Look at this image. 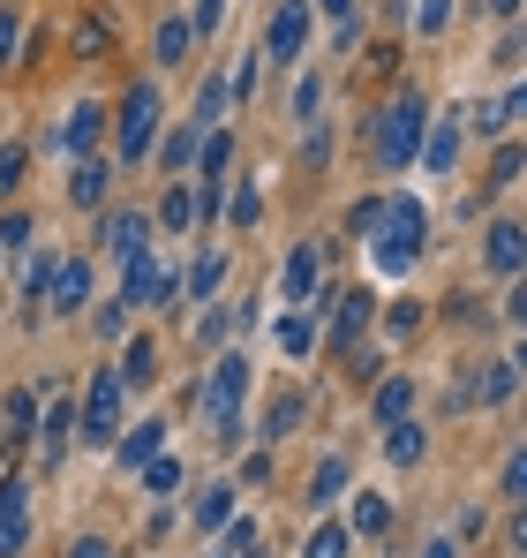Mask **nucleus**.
Here are the masks:
<instances>
[{
	"mask_svg": "<svg viewBox=\"0 0 527 558\" xmlns=\"http://www.w3.org/2000/svg\"><path fill=\"white\" fill-rule=\"evenodd\" d=\"M196 144H204V121H174V136L159 144V167H167V182H174L181 167L196 159Z\"/></svg>",
	"mask_w": 527,
	"mask_h": 558,
	"instance_id": "obj_14",
	"label": "nucleus"
},
{
	"mask_svg": "<svg viewBox=\"0 0 527 558\" xmlns=\"http://www.w3.org/2000/svg\"><path fill=\"white\" fill-rule=\"evenodd\" d=\"M106 182H113V174H106L98 159H84V167H76V182H69V196H76V204H106Z\"/></svg>",
	"mask_w": 527,
	"mask_h": 558,
	"instance_id": "obj_23",
	"label": "nucleus"
},
{
	"mask_svg": "<svg viewBox=\"0 0 527 558\" xmlns=\"http://www.w3.org/2000/svg\"><path fill=\"white\" fill-rule=\"evenodd\" d=\"M219 15H226V0H196V23L188 31H219Z\"/></svg>",
	"mask_w": 527,
	"mask_h": 558,
	"instance_id": "obj_42",
	"label": "nucleus"
},
{
	"mask_svg": "<svg viewBox=\"0 0 527 558\" xmlns=\"http://www.w3.org/2000/svg\"><path fill=\"white\" fill-rule=\"evenodd\" d=\"M369 317H377V294H369V287H347V294H332V348H340V355L354 348V332H361Z\"/></svg>",
	"mask_w": 527,
	"mask_h": 558,
	"instance_id": "obj_7",
	"label": "nucleus"
},
{
	"mask_svg": "<svg viewBox=\"0 0 527 558\" xmlns=\"http://www.w3.org/2000/svg\"><path fill=\"white\" fill-rule=\"evenodd\" d=\"M159 377V348L151 340H128V355H121V385H151Z\"/></svg>",
	"mask_w": 527,
	"mask_h": 558,
	"instance_id": "obj_17",
	"label": "nucleus"
},
{
	"mask_svg": "<svg viewBox=\"0 0 527 558\" xmlns=\"http://www.w3.org/2000/svg\"><path fill=\"white\" fill-rule=\"evenodd\" d=\"M76 53H84V61H98V53H106V15H90L84 31H76Z\"/></svg>",
	"mask_w": 527,
	"mask_h": 558,
	"instance_id": "obj_34",
	"label": "nucleus"
},
{
	"mask_svg": "<svg viewBox=\"0 0 527 558\" xmlns=\"http://www.w3.org/2000/svg\"><path fill=\"white\" fill-rule=\"evenodd\" d=\"M407 408H415V385H407V377H384V385H377V423H400Z\"/></svg>",
	"mask_w": 527,
	"mask_h": 558,
	"instance_id": "obj_18",
	"label": "nucleus"
},
{
	"mask_svg": "<svg viewBox=\"0 0 527 558\" xmlns=\"http://www.w3.org/2000/svg\"><path fill=\"white\" fill-rule=\"evenodd\" d=\"M392 461H400V468L422 461V430H392Z\"/></svg>",
	"mask_w": 527,
	"mask_h": 558,
	"instance_id": "obj_38",
	"label": "nucleus"
},
{
	"mask_svg": "<svg viewBox=\"0 0 527 558\" xmlns=\"http://www.w3.org/2000/svg\"><path fill=\"white\" fill-rule=\"evenodd\" d=\"M69 558H113V551H106L98 536H84V544H76V551H69Z\"/></svg>",
	"mask_w": 527,
	"mask_h": 558,
	"instance_id": "obj_45",
	"label": "nucleus"
},
{
	"mask_svg": "<svg viewBox=\"0 0 527 558\" xmlns=\"http://www.w3.org/2000/svg\"><path fill=\"white\" fill-rule=\"evenodd\" d=\"M159 446H167V423H136V430L113 446V461H121V468H144L151 453H159Z\"/></svg>",
	"mask_w": 527,
	"mask_h": 558,
	"instance_id": "obj_16",
	"label": "nucleus"
},
{
	"mask_svg": "<svg viewBox=\"0 0 527 558\" xmlns=\"http://www.w3.org/2000/svg\"><path fill=\"white\" fill-rule=\"evenodd\" d=\"M422 129H430V106L407 92L384 121H377V159H384V167H407V159L422 151Z\"/></svg>",
	"mask_w": 527,
	"mask_h": 558,
	"instance_id": "obj_3",
	"label": "nucleus"
},
{
	"mask_svg": "<svg viewBox=\"0 0 527 558\" xmlns=\"http://www.w3.org/2000/svg\"><path fill=\"white\" fill-rule=\"evenodd\" d=\"M144 234H151V219H144V211H113V219H106V250H113L121 265H128V257H144Z\"/></svg>",
	"mask_w": 527,
	"mask_h": 558,
	"instance_id": "obj_9",
	"label": "nucleus"
},
{
	"mask_svg": "<svg viewBox=\"0 0 527 558\" xmlns=\"http://www.w3.org/2000/svg\"><path fill=\"white\" fill-rule=\"evenodd\" d=\"M513 385H520V363H490V371H482V385H475V400H482V408H498Z\"/></svg>",
	"mask_w": 527,
	"mask_h": 558,
	"instance_id": "obj_20",
	"label": "nucleus"
},
{
	"mask_svg": "<svg viewBox=\"0 0 527 558\" xmlns=\"http://www.w3.org/2000/svg\"><path fill=\"white\" fill-rule=\"evenodd\" d=\"M513 182H520V151L505 144V151H498V174H490V189H513Z\"/></svg>",
	"mask_w": 527,
	"mask_h": 558,
	"instance_id": "obj_39",
	"label": "nucleus"
},
{
	"mask_svg": "<svg viewBox=\"0 0 527 558\" xmlns=\"http://www.w3.org/2000/svg\"><path fill=\"white\" fill-rule=\"evenodd\" d=\"M422 167H430V174H452V167H459V121L422 129Z\"/></svg>",
	"mask_w": 527,
	"mask_h": 558,
	"instance_id": "obj_11",
	"label": "nucleus"
},
{
	"mask_svg": "<svg viewBox=\"0 0 527 558\" xmlns=\"http://www.w3.org/2000/svg\"><path fill=\"white\" fill-rule=\"evenodd\" d=\"M422 558H452V544H430V551H422Z\"/></svg>",
	"mask_w": 527,
	"mask_h": 558,
	"instance_id": "obj_48",
	"label": "nucleus"
},
{
	"mask_svg": "<svg viewBox=\"0 0 527 558\" xmlns=\"http://www.w3.org/2000/svg\"><path fill=\"white\" fill-rule=\"evenodd\" d=\"M279 294H286L294 310L317 294V242H294V257H286V272H279Z\"/></svg>",
	"mask_w": 527,
	"mask_h": 558,
	"instance_id": "obj_8",
	"label": "nucleus"
},
{
	"mask_svg": "<svg viewBox=\"0 0 527 558\" xmlns=\"http://www.w3.org/2000/svg\"><path fill=\"white\" fill-rule=\"evenodd\" d=\"M354 529H361V536H384V529H392V506H384V498H354Z\"/></svg>",
	"mask_w": 527,
	"mask_h": 558,
	"instance_id": "obj_24",
	"label": "nucleus"
},
{
	"mask_svg": "<svg viewBox=\"0 0 527 558\" xmlns=\"http://www.w3.org/2000/svg\"><path fill=\"white\" fill-rule=\"evenodd\" d=\"M30 423H38V392H8V423H0V430H8V446H23V438H30Z\"/></svg>",
	"mask_w": 527,
	"mask_h": 558,
	"instance_id": "obj_19",
	"label": "nucleus"
},
{
	"mask_svg": "<svg viewBox=\"0 0 527 558\" xmlns=\"http://www.w3.org/2000/svg\"><path fill=\"white\" fill-rule=\"evenodd\" d=\"M15 46H23V23H15V8H0V69L15 61Z\"/></svg>",
	"mask_w": 527,
	"mask_h": 558,
	"instance_id": "obj_36",
	"label": "nucleus"
},
{
	"mask_svg": "<svg viewBox=\"0 0 527 558\" xmlns=\"http://www.w3.org/2000/svg\"><path fill=\"white\" fill-rule=\"evenodd\" d=\"M151 136H159V92H151V84H136V92L121 98V159H144V151H151Z\"/></svg>",
	"mask_w": 527,
	"mask_h": 558,
	"instance_id": "obj_5",
	"label": "nucleus"
},
{
	"mask_svg": "<svg viewBox=\"0 0 527 558\" xmlns=\"http://www.w3.org/2000/svg\"><path fill=\"white\" fill-rule=\"evenodd\" d=\"M188 38H196V31L167 15V23H159V61H181V53H188Z\"/></svg>",
	"mask_w": 527,
	"mask_h": 558,
	"instance_id": "obj_31",
	"label": "nucleus"
},
{
	"mask_svg": "<svg viewBox=\"0 0 527 558\" xmlns=\"http://www.w3.org/2000/svg\"><path fill=\"white\" fill-rule=\"evenodd\" d=\"M242 392H249V363L242 355H219V371L204 385V430L211 438H234L242 430Z\"/></svg>",
	"mask_w": 527,
	"mask_h": 558,
	"instance_id": "obj_2",
	"label": "nucleus"
},
{
	"mask_svg": "<svg viewBox=\"0 0 527 558\" xmlns=\"http://www.w3.org/2000/svg\"><path fill=\"white\" fill-rule=\"evenodd\" d=\"M15 174H23V151L8 144V151H0V189H15Z\"/></svg>",
	"mask_w": 527,
	"mask_h": 558,
	"instance_id": "obj_44",
	"label": "nucleus"
},
{
	"mask_svg": "<svg viewBox=\"0 0 527 558\" xmlns=\"http://www.w3.org/2000/svg\"><path fill=\"white\" fill-rule=\"evenodd\" d=\"M46 279H53V257H30V272H23V294H46Z\"/></svg>",
	"mask_w": 527,
	"mask_h": 558,
	"instance_id": "obj_41",
	"label": "nucleus"
},
{
	"mask_svg": "<svg viewBox=\"0 0 527 558\" xmlns=\"http://www.w3.org/2000/svg\"><path fill=\"white\" fill-rule=\"evenodd\" d=\"M69 438H76V408H69V400H53V408L38 415V453H46V461H61V453H69Z\"/></svg>",
	"mask_w": 527,
	"mask_h": 558,
	"instance_id": "obj_10",
	"label": "nucleus"
},
{
	"mask_svg": "<svg viewBox=\"0 0 527 558\" xmlns=\"http://www.w3.org/2000/svg\"><path fill=\"white\" fill-rule=\"evenodd\" d=\"M76 430H84L90 446H113V430H121V377L98 371L84 392V408H76Z\"/></svg>",
	"mask_w": 527,
	"mask_h": 558,
	"instance_id": "obj_4",
	"label": "nucleus"
},
{
	"mask_svg": "<svg viewBox=\"0 0 527 558\" xmlns=\"http://www.w3.org/2000/svg\"><path fill=\"white\" fill-rule=\"evenodd\" d=\"M226 513H234V490H204L196 498V529H219Z\"/></svg>",
	"mask_w": 527,
	"mask_h": 558,
	"instance_id": "obj_27",
	"label": "nucleus"
},
{
	"mask_svg": "<svg viewBox=\"0 0 527 558\" xmlns=\"http://www.w3.org/2000/svg\"><path fill=\"white\" fill-rule=\"evenodd\" d=\"M226 159H234V144H226V136H211V144H204V182H219V174H226Z\"/></svg>",
	"mask_w": 527,
	"mask_h": 558,
	"instance_id": "obj_35",
	"label": "nucleus"
},
{
	"mask_svg": "<svg viewBox=\"0 0 527 558\" xmlns=\"http://www.w3.org/2000/svg\"><path fill=\"white\" fill-rule=\"evenodd\" d=\"M520 242H527L520 227H513V219H498V227H490V272H505V279L520 272V257H527Z\"/></svg>",
	"mask_w": 527,
	"mask_h": 558,
	"instance_id": "obj_15",
	"label": "nucleus"
},
{
	"mask_svg": "<svg viewBox=\"0 0 527 558\" xmlns=\"http://www.w3.org/2000/svg\"><path fill=\"white\" fill-rule=\"evenodd\" d=\"M317 98H324V84H317V76H302V92H294V113L309 121V113H317Z\"/></svg>",
	"mask_w": 527,
	"mask_h": 558,
	"instance_id": "obj_40",
	"label": "nucleus"
},
{
	"mask_svg": "<svg viewBox=\"0 0 527 558\" xmlns=\"http://www.w3.org/2000/svg\"><path fill=\"white\" fill-rule=\"evenodd\" d=\"M369 234H377V272H407V265L422 257V242H430V211H422L415 196H400Z\"/></svg>",
	"mask_w": 527,
	"mask_h": 558,
	"instance_id": "obj_1",
	"label": "nucleus"
},
{
	"mask_svg": "<svg viewBox=\"0 0 527 558\" xmlns=\"http://www.w3.org/2000/svg\"><path fill=\"white\" fill-rule=\"evenodd\" d=\"M98 121H106L98 106H76V113H69V129H61V144H69V151H90V144H98Z\"/></svg>",
	"mask_w": 527,
	"mask_h": 558,
	"instance_id": "obj_21",
	"label": "nucleus"
},
{
	"mask_svg": "<svg viewBox=\"0 0 527 558\" xmlns=\"http://www.w3.org/2000/svg\"><path fill=\"white\" fill-rule=\"evenodd\" d=\"M302 46H309V0H279L264 53H271V61H302Z\"/></svg>",
	"mask_w": 527,
	"mask_h": 558,
	"instance_id": "obj_6",
	"label": "nucleus"
},
{
	"mask_svg": "<svg viewBox=\"0 0 527 558\" xmlns=\"http://www.w3.org/2000/svg\"><path fill=\"white\" fill-rule=\"evenodd\" d=\"M46 294H53V310H61V317H69V310H84V294H90V265H53Z\"/></svg>",
	"mask_w": 527,
	"mask_h": 558,
	"instance_id": "obj_12",
	"label": "nucleus"
},
{
	"mask_svg": "<svg viewBox=\"0 0 527 558\" xmlns=\"http://www.w3.org/2000/svg\"><path fill=\"white\" fill-rule=\"evenodd\" d=\"M144 490H159V498L181 490V461H159V453H151V461H144Z\"/></svg>",
	"mask_w": 527,
	"mask_h": 558,
	"instance_id": "obj_28",
	"label": "nucleus"
},
{
	"mask_svg": "<svg viewBox=\"0 0 527 558\" xmlns=\"http://www.w3.org/2000/svg\"><path fill=\"white\" fill-rule=\"evenodd\" d=\"M30 544V513H0V558H15Z\"/></svg>",
	"mask_w": 527,
	"mask_h": 558,
	"instance_id": "obj_29",
	"label": "nucleus"
},
{
	"mask_svg": "<svg viewBox=\"0 0 527 558\" xmlns=\"http://www.w3.org/2000/svg\"><path fill=\"white\" fill-rule=\"evenodd\" d=\"M347 529H317V536H309V558H347Z\"/></svg>",
	"mask_w": 527,
	"mask_h": 558,
	"instance_id": "obj_33",
	"label": "nucleus"
},
{
	"mask_svg": "<svg viewBox=\"0 0 527 558\" xmlns=\"http://www.w3.org/2000/svg\"><path fill=\"white\" fill-rule=\"evenodd\" d=\"M444 23H452V0H422V8H415V31H422V38H438Z\"/></svg>",
	"mask_w": 527,
	"mask_h": 558,
	"instance_id": "obj_32",
	"label": "nucleus"
},
{
	"mask_svg": "<svg viewBox=\"0 0 527 558\" xmlns=\"http://www.w3.org/2000/svg\"><path fill=\"white\" fill-rule=\"evenodd\" d=\"M294 423H302V392H279V400H271V423H264V430H271V438H286Z\"/></svg>",
	"mask_w": 527,
	"mask_h": 558,
	"instance_id": "obj_26",
	"label": "nucleus"
},
{
	"mask_svg": "<svg viewBox=\"0 0 527 558\" xmlns=\"http://www.w3.org/2000/svg\"><path fill=\"white\" fill-rule=\"evenodd\" d=\"M340 490H347V461H324L317 475H309V506H332Z\"/></svg>",
	"mask_w": 527,
	"mask_h": 558,
	"instance_id": "obj_22",
	"label": "nucleus"
},
{
	"mask_svg": "<svg viewBox=\"0 0 527 558\" xmlns=\"http://www.w3.org/2000/svg\"><path fill=\"white\" fill-rule=\"evenodd\" d=\"M324 151H332V136H324V121H309V144H302V167H324Z\"/></svg>",
	"mask_w": 527,
	"mask_h": 558,
	"instance_id": "obj_37",
	"label": "nucleus"
},
{
	"mask_svg": "<svg viewBox=\"0 0 527 558\" xmlns=\"http://www.w3.org/2000/svg\"><path fill=\"white\" fill-rule=\"evenodd\" d=\"M490 15H505V23H513V15H520V0H490Z\"/></svg>",
	"mask_w": 527,
	"mask_h": 558,
	"instance_id": "obj_46",
	"label": "nucleus"
},
{
	"mask_svg": "<svg viewBox=\"0 0 527 558\" xmlns=\"http://www.w3.org/2000/svg\"><path fill=\"white\" fill-rule=\"evenodd\" d=\"M271 332H279V348H286V355L302 363V355L317 348V317H309V302H302V310H286V317H279Z\"/></svg>",
	"mask_w": 527,
	"mask_h": 558,
	"instance_id": "obj_13",
	"label": "nucleus"
},
{
	"mask_svg": "<svg viewBox=\"0 0 527 558\" xmlns=\"http://www.w3.org/2000/svg\"><path fill=\"white\" fill-rule=\"evenodd\" d=\"M159 219H167V227H188V219H196V196H188V189H167V196H159Z\"/></svg>",
	"mask_w": 527,
	"mask_h": 558,
	"instance_id": "obj_25",
	"label": "nucleus"
},
{
	"mask_svg": "<svg viewBox=\"0 0 527 558\" xmlns=\"http://www.w3.org/2000/svg\"><path fill=\"white\" fill-rule=\"evenodd\" d=\"M226 76H211V84H204V98H196V121H204V129H211V121H219V113H226Z\"/></svg>",
	"mask_w": 527,
	"mask_h": 558,
	"instance_id": "obj_30",
	"label": "nucleus"
},
{
	"mask_svg": "<svg viewBox=\"0 0 527 558\" xmlns=\"http://www.w3.org/2000/svg\"><path fill=\"white\" fill-rule=\"evenodd\" d=\"M324 8H332V15H354V0H324Z\"/></svg>",
	"mask_w": 527,
	"mask_h": 558,
	"instance_id": "obj_47",
	"label": "nucleus"
},
{
	"mask_svg": "<svg viewBox=\"0 0 527 558\" xmlns=\"http://www.w3.org/2000/svg\"><path fill=\"white\" fill-rule=\"evenodd\" d=\"M15 242H30V219H0V250H15Z\"/></svg>",
	"mask_w": 527,
	"mask_h": 558,
	"instance_id": "obj_43",
	"label": "nucleus"
}]
</instances>
